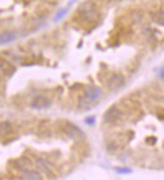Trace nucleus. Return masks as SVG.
Returning a JSON list of instances; mask_svg holds the SVG:
<instances>
[{
    "mask_svg": "<svg viewBox=\"0 0 164 180\" xmlns=\"http://www.w3.org/2000/svg\"><path fill=\"white\" fill-rule=\"evenodd\" d=\"M64 131L69 138L75 140V141H81L85 139V134L84 131L80 129L79 127H76V124L72 123H67L64 126Z\"/></svg>",
    "mask_w": 164,
    "mask_h": 180,
    "instance_id": "obj_1",
    "label": "nucleus"
},
{
    "mask_svg": "<svg viewBox=\"0 0 164 180\" xmlns=\"http://www.w3.org/2000/svg\"><path fill=\"white\" fill-rule=\"evenodd\" d=\"M103 95V90L100 87L95 85H88L86 86L84 96L87 99V101H94V100L99 99Z\"/></svg>",
    "mask_w": 164,
    "mask_h": 180,
    "instance_id": "obj_2",
    "label": "nucleus"
},
{
    "mask_svg": "<svg viewBox=\"0 0 164 180\" xmlns=\"http://www.w3.org/2000/svg\"><path fill=\"white\" fill-rule=\"evenodd\" d=\"M122 116V112L117 108V107H110L106 112L104 113V120L107 123H114L118 122L120 119V117Z\"/></svg>",
    "mask_w": 164,
    "mask_h": 180,
    "instance_id": "obj_3",
    "label": "nucleus"
},
{
    "mask_svg": "<svg viewBox=\"0 0 164 180\" xmlns=\"http://www.w3.org/2000/svg\"><path fill=\"white\" fill-rule=\"evenodd\" d=\"M51 105V101L47 97H44V96H36L34 100L31 103V107L34 109H44V108H48Z\"/></svg>",
    "mask_w": 164,
    "mask_h": 180,
    "instance_id": "obj_4",
    "label": "nucleus"
},
{
    "mask_svg": "<svg viewBox=\"0 0 164 180\" xmlns=\"http://www.w3.org/2000/svg\"><path fill=\"white\" fill-rule=\"evenodd\" d=\"M125 79L122 75L120 74H114L113 76H111L109 81H108V87L111 88L112 90L119 89L120 87L124 85Z\"/></svg>",
    "mask_w": 164,
    "mask_h": 180,
    "instance_id": "obj_5",
    "label": "nucleus"
},
{
    "mask_svg": "<svg viewBox=\"0 0 164 180\" xmlns=\"http://www.w3.org/2000/svg\"><path fill=\"white\" fill-rule=\"evenodd\" d=\"M16 39V33L11 30H6V32L0 33V45H4L11 43V41H15Z\"/></svg>",
    "mask_w": 164,
    "mask_h": 180,
    "instance_id": "obj_6",
    "label": "nucleus"
},
{
    "mask_svg": "<svg viewBox=\"0 0 164 180\" xmlns=\"http://www.w3.org/2000/svg\"><path fill=\"white\" fill-rule=\"evenodd\" d=\"M20 180H43V176L38 171L29 170L23 173L20 177Z\"/></svg>",
    "mask_w": 164,
    "mask_h": 180,
    "instance_id": "obj_7",
    "label": "nucleus"
},
{
    "mask_svg": "<svg viewBox=\"0 0 164 180\" xmlns=\"http://www.w3.org/2000/svg\"><path fill=\"white\" fill-rule=\"evenodd\" d=\"M0 69H1V71L3 72V74L7 75V76H11L15 72V68L13 67L9 62L3 60V59L0 61Z\"/></svg>",
    "mask_w": 164,
    "mask_h": 180,
    "instance_id": "obj_8",
    "label": "nucleus"
},
{
    "mask_svg": "<svg viewBox=\"0 0 164 180\" xmlns=\"http://www.w3.org/2000/svg\"><path fill=\"white\" fill-rule=\"evenodd\" d=\"M30 165H31V161L26 157L19 158L18 160L15 161V167L17 169H19V170H25Z\"/></svg>",
    "mask_w": 164,
    "mask_h": 180,
    "instance_id": "obj_9",
    "label": "nucleus"
},
{
    "mask_svg": "<svg viewBox=\"0 0 164 180\" xmlns=\"http://www.w3.org/2000/svg\"><path fill=\"white\" fill-rule=\"evenodd\" d=\"M36 167L39 171L48 172L51 168V163L47 160H44V159H38L36 161Z\"/></svg>",
    "mask_w": 164,
    "mask_h": 180,
    "instance_id": "obj_10",
    "label": "nucleus"
},
{
    "mask_svg": "<svg viewBox=\"0 0 164 180\" xmlns=\"http://www.w3.org/2000/svg\"><path fill=\"white\" fill-rule=\"evenodd\" d=\"M82 14L85 18L92 20V19H95V14H97V12H96V10L93 8L92 5H89L88 8H86L84 11H82Z\"/></svg>",
    "mask_w": 164,
    "mask_h": 180,
    "instance_id": "obj_11",
    "label": "nucleus"
},
{
    "mask_svg": "<svg viewBox=\"0 0 164 180\" xmlns=\"http://www.w3.org/2000/svg\"><path fill=\"white\" fill-rule=\"evenodd\" d=\"M11 131H12V127H11V123H10L4 122V123H0V136L8 135Z\"/></svg>",
    "mask_w": 164,
    "mask_h": 180,
    "instance_id": "obj_12",
    "label": "nucleus"
},
{
    "mask_svg": "<svg viewBox=\"0 0 164 180\" xmlns=\"http://www.w3.org/2000/svg\"><path fill=\"white\" fill-rule=\"evenodd\" d=\"M68 14V8H62V9H60L57 12V14L54 16V22H60V20L64 19L65 15Z\"/></svg>",
    "mask_w": 164,
    "mask_h": 180,
    "instance_id": "obj_13",
    "label": "nucleus"
},
{
    "mask_svg": "<svg viewBox=\"0 0 164 180\" xmlns=\"http://www.w3.org/2000/svg\"><path fill=\"white\" fill-rule=\"evenodd\" d=\"M119 174H129V173L132 172V169L129 167H118L115 169Z\"/></svg>",
    "mask_w": 164,
    "mask_h": 180,
    "instance_id": "obj_14",
    "label": "nucleus"
},
{
    "mask_svg": "<svg viewBox=\"0 0 164 180\" xmlns=\"http://www.w3.org/2000/svg\"><path fill=\"white\" fill-rule=\"evenodd\" d=\"M96 123V116L95 115H90L85 119V123H87L88 126H94Z\"/></svg>",
    "mask_w": 164,
    "mask_h": 180,
    "instance_id": "obj_15",
    "label": "nucleus"
},
{
    "mask_svg": "<svg viewBox=\"0 0 164 180\" xmlns=\"http://www.w3.org/2000/svg\"><path fill=\"white\" fill-rule=\"evenodd\" d=\"M159 71H160V72H159V77L163 80V76H164V74H163V68H162V67H161V68H159Z\"/></svg>",
    "mask_w": 164,
    "mask_h": 180,
    "instance_id": "obj_16",
    "label": "nucleus"
}]
</instances>
